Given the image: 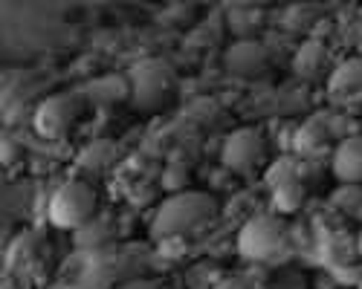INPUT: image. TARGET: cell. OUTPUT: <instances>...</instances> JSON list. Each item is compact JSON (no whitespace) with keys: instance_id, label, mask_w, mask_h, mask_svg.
Segmentation results:
<instances>
[{"instance_id":"cell-2","label":"cell","mask_w":362,"mask_h":289,"mask_svg":"<svg viewBox=\"0 0 362 289\" xmlns=\"http://www.w3.org/2000/svg\"><path fill=\"white\" fill-rule=\"evenodd\" d=\"M96 194L93 188H90L87 183H64L62 188H55L52 199H49V206H47V217L55 228H62V231H73L81 228L87 220H93L96 214Z\"/></svg>"},{"instance_id":"cell-12","label":"cell","mask_w":362,"mask_h":289,"mask_svg":"<svg viewBox=\"0 0 362 289\" xmlns=\"http://www.w3.org/2000/svg\"><path fill=\"white\" fill-rule=\"evenodd\" d=\"M356 254L362 257V228H359V235H356Z\"/></svg>"},{"instance_id":"cell-11","label":"cell","mask_w":362,"mask_h":289,"mask_svg":"<svg viewBox=\"0 0 362 289\" xmlns=\"http://www.w3.org/2000/svg\"><path fill=\"white\" fill-rule=\"evenodd\" d=\"M116 289H163V286H160V283H154V281H128V283L116 286Z\"/></svg>"},{"instance_id":"cell-5","label":"cell","mask_w":362,"mask_h":289,"mask_svg":"<svg viewBox=\"0 0 362 289\" xmlns=\"http://www.w3.org/2000/svg\"><path fill=\"white\" fill-rule=\"evenodd\" d=\"M264 154V142L255 130H235L223 144V165L232 171H250Z\"/></svg>"},{"instance_id":"cell-3","label":"cell","mask_w":362,"mask_h":289,"mask_svg":"<svg viewBox=\"0 0 362 289\" xmlns=\"http://www.w3.org/2000/svg\"><path fill=\"white\" fill-rule=\"evenodd\" d=\"M284 246V223L276 214H255L238 231V254L247 264H267Z\"/></svg>"},{"instance_id":"cell-8","label":"cell","mask_w":362,"mask_h":289,"mask_svg":"<svg viewBox=\"0 0 362 289\" xmlns=\"http://www.w3.org/2000/svg\"><path fill=\"white\" fill-rule=\"evenodd\" d=\"M298 202H301V185H298V183H284V185H279L276 194H273V206H276V211L290 214V211L298 209Z\"/></svg>"},{"instance_id":"cell-13","label":"cell","mask_w":362,"mask_h":289,"mask_svg":"<svg viewBox=\"0 0 362 289\" xmlns=\"http://www.w3.org/2000/svg\"><path fill=\"white\" fill-rule=\"evenodd\" d=\"M356 289H362V283H359V286H356Z\"/></svg>"},{"instance_id":"cell-7","label":"cell","mask_w":362,"mask_h":289,"mask_svg":"<svg viewBox=\"0 0 362 289\" xmlns=\"http://www.w3.org/2000/svg\"><path fill=\"white\" fill-rule=\"evenodd\" d=\"M330 202L348 217H362V185H339L330 194Z\"/></svg>"},{"instance_id":"cell-4","label":"cell","mask_w":362,"mask_h":289,"mask_svg":"<svg viewBox=\"0 0 362 289\" xmlns=\"http://www.w3.org/2000/svg\"><path fill=\"white\" fill-rule=\"evenodd\" d=\"M330 173L339 185H362V136H348L337 144Z\"/></svg>"},{"instance_id":"cell-6","label":"cell","mask_w":362,"mask_h":289,"mask_svg":"<svg viewBox=\"0 0 362 289\" xmlns=\"http://www.w3.org/2000/svg\"><path fill=\"white\" fill-rule=\"evenodd\" d=\"M113 238V228L105 217H93V220H87L81 228L73 231V246L78 252H93V249H102L107 246Z\"/></svg>"},{"instance_id":"cell-1","label":"cell","mask_w":362,"mask_h":289,"mask_svg":"<svg viewBox=\"0 0 362 289\" xmlns=\"http://www.w3.org/2000/svg\"><path fill=\"white\" fill-rule=\"evenodd\" d=\"M212 214H215V202L206 194H197V191L174 194L160 206L151 235H154L157 240L192 235V231L203 228L209 220H212Z\"/></svg>"},{"instance_id":"cell-10","label":"cell","mask_w":362,"mask_h":289,"mask_svg":"<svg viewBox=\"0 0 362 289\" xmlns=\"http://www.w3.org/2000/svg\"><path fill=\"white\" fill-rule=\"evenodd\" d=\"M212 289H258L247 275H232V278H223V281H218Z\"/></svg>"},{"instance_id":"cell-9","label":"cell","mask_w":362,"mask_h":289,"mask_svg":"<svg viewBox=\"0 0 362 289\" xmlns=\"http://www.w3.org/2000/svg\"><path fill=\"white\" fill-rule=\"evenodd\" d=\"M273 289H308V281L301 278L298 272H281L273 281Z\"/></svg>"}]
</instances>
